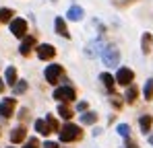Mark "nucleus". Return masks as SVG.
<instances>
[{"label": "nucleus", "instance_id": "nucleus-1", "mask_svg": "<svg viewBox=\"0 0 153 148\" xmlns=\"http://www.w3.org/2000/svg\"><path fill=\"white\" fill-rule=\"evenodd\" d=\"M58 134H60V142H75L81 138V127L75 123H66V125H62V130Z\"/></svg>", "mask_w": 153, "mask_h": 148}, {"label": "nucleus", "instance_id": "nucleus-2", "mask_svg": "<svg viewBox=\"0 0 153 148\" xmlns=\"http://www.w3.org/2000/svg\"><path fill=\"white\" fill-rule=\"evenodd\" d=\"M102 60L105 66H118L120 64V49H116L114 45H108L105 49H102Z\"/></svg>", "mask_w": 153, "mask_h": 148}, {"label": "nucleus", "instance_id": "nucleus-3", "mask_svg": "<svg viewBox=\"0 0 153 148\" xmlns=\"http://www.w3.org/2000/svg\"><path fill=\"white\" fill-rule=\"evenodd\" d=\"M76 93L73 86H58L56 91H54V99L56 101H60V103H68V101H75Z\"/></svg>", "mask_w": 153, "mask_h": 148}, {"label": "nucleus", "instance_id": "nucleus-4", "mask_svg": "<svg viewBox=\"0 0 153 148\" xmlns=\"http://www.w3.org/2000/svg\"><path fill=\"white\" fill-rule=\"evenodd\" d=\"M116 82L118 84H122V86H130V82L134 80V72L130 70V68H124V66H120V70L116 72Z\"/></svg>", "mask_w": 153, "mask_h": 148}, {"label": "nucleus", "instance_id": "nucleus-5", "mask_svg": "<svg viewBox=\"0 0 153 148\" xmlns=\"http://www.w3.org/2000/svg\"><path fill=\"white\" fill-rule=\"evenodd\" d=\"M46 80L50 82V84H56L58 80H60V76H62V66L60 64H50V66H46Z\"/></svg>", "mask_w": 153, "mask_h": 148}, {"label": "nucleus", "instance_id": "nucleus-6", "mask_svg": "<svg viewBox=\"0 0 153 148\" xmlns=\"http://www.w3.org/2000/svg\"><path fill=\"white\" fill-rule=\"evenodd\" d=\"M15 107H17V101H15L13 97L2 99V103H0V117H4V119L13 117V111H15Z\"/></svg>", "mask_w": 153, "mask_h": 148}, {"label": "nucleus", "instance_id": "nucleus-7", "mask_svg": "<svg viewBox=\"0 0 153 148\" xmlns=\"http://www.w3.org/2000/svg\"><path fill=\"white\" fill-rule=\"evenodd\" d=\"M10 33H13L15 37H25L27 21L25 19H13V21H10Z\"/></svg>", "mask_w": 153, "mask_h": 148}, {"label": "nucleus", "instance_id": "nucleus-8", "mask_svg": "<svg viewBox=\"0 0 153 148\" xmlns=\"http://www.w3.org/2000/svg\"><path fill=\"white\" fill-rule=\"evenodd\" d=\"M54 53H56V49L52 48L50 43H42L37 48V58L39 60H50V58H54Z\"/></svg>", "mask_w": 153, "mask_h": 148}, {"label": "nucleus", "instance_id": "nucleus-9", "mask_svg": "<svg viewBox=\"0 0 153 148\" xmlns=\"http://www.w3.org/2000/svg\"><path fill=\"white\" fill-rule=\"evenodd\" d=\"M27 138V134H25V127L23 125H19V127H15L13 132H10V142L13 144H19V142H23Z\"/></svg>", "mask_w": 153, "mask_h": 148}, {"label": "nucleus", "instance_id": "nucleus-10", "mask_svg": "<svg viewBox=\"0 0 153 148\" xmlns=\"http://www.w3.org/2000/svg\"><path fill=\"white\" fill-rule=\"evenodd\" d=\"M54 27H56V33H58V35H62V37H71V33H68L66 23H64L62 17H56V19H54Z\"/></svg>", "mask_w": 153, "mask_h": 148}, {"label": "nucleus", "instance_id": "nucleus-11", "mask_svg": "<svg viewBox=\"0 0 153 148\" xmlns=\"http://www.w3.org/2000/svg\"><path fill=\"white\" fill-rule=\"evenodd\" d=\"M83 15H85V12H83V8H81V6H76V4H73V6L68 8V12H66V17H68L71 21H81V19H83Z\"/></svg>", "mask_w": 153, "mask_h": 148}, {"label": "nucleus", "instance_id": "nucleus-12", "mask_svg": "<svg viewBox=\"0 0 153 148\" xmlns=\"http://www.w3.org/2000/svg\"><path fill=\"white\" fill-rule=\"evenodd\" d=\"M100 48H102V41H100V39H95V41H91V43L85 48V53H87L89 58H95V56L100 53Z\"/></svg>", "mask_w": 153, "mask_h": 148}, {"label": "nucleus", "instance_id": "nucleus-13", "mask_svg": "<svg viewBox=\"0 0 153 148\" xmlns=\"http://www.w3.org/2000/svg\"><path fill=\"white\" fill-rule=\"evenodd\" d=\"M139 123H141V130H143L145 134H149V132H151V125H153V115H141Z\"/></svg>", "mask_w": 153, "mask_h": 148}, {"label": "nucleus", "instance_id": "nucleus-14", "mask_svg": "<svg viewBox=\"0 0 153 148\" xmlns=\"http://www.w3.org/2000/svg\"><path fill=\"white\" fill-rule=\"evenodd\" d=\"M4 80H6V84L15 86V82H17V70H15V66H8V68H6V72H4Z\"/></svg>", "mask_w": 153, "mask_h": 148}, {"label": "nucleus", "instance_id": "nucleus-15", "mask_svg": "<svg viewBox=\"0 0 153 148\" xmlns=\"http://www.w3.org/2000/svg\"><path fill=\"white\" fill-rule=\"evenodd\" d=\"M33 45H35V37H25V39H23V43H21V48H19V51H21L23 56H27V53L31 51Z\"/></svg>", "mask_w": 153, "mask_h": 148}, {"label": "nucleus", "instance_id": "nucleus-16", "mask_svg": "<svg viewBox=\"0 0 153 148\" xmlns=\"http://www.w3.org/2000/svg\"><path fill=\"white\" fill-rule=\"evenodd\" d=\"M151 33H143V37H141V45H143V53H149L151 51Z\"/></svg>", "mask_w": 153, "mask_h": 148}, {"label": "nucleus", "instance_id": "nucleus-17", "mask_svg": "<svg viewBox=\"0 0 153 148\" xmlns=\"http://www.w3.org/2000/svg\"><path fill=\"white\" fill-rule=\"evenodd\" d=\"M95 122H97V113H93V111H85L81 115V123H85V125H91Z\"/></svg>", "mask_w": 153, "mask_h": 148}, {"label": "nucleus", "instance_id": "nucleus-18", "mask_svg": "<svg viewBox=\"0 0 153 148\" xmlns=\"http://www.w3.org/2000/svg\"><path fill=\"white\" fill-rule=\"evenodd\" d=\"M35 132L42 134V136H48V134H50V127H48L46 119H37V122H35Z\"/></svg>", "mask_w": 153, "mask_h": 148}, {"label": "nucleus", "instance_id": "nucleus-19", "mask_svg": "<svg viewBox=\"0 0 153 148\" xmlns=\"http://www.w3.org/2000/svg\"><path fill=\"white\" fill-rule=\"evenodd\" d=\"M100 80H102L103 84H105V89H108V91H112V89H114V82H116V78H114L112 74L103 72L102 76H100Z\"/></svg>", "mask_w": 153, "mask_h": 148}, {"label": "nucleus", "instance_id": "nucleus-20", "mask_svg": "<svg viewBox=\"0 0 153 148\" xmlns=\"http://www.w3.org/2000/svg\"><path fill=\"white\" fill-rule=\"evenodd\" d=\"M58 113H60V117H64V119H71V117H73V111H71L64 103L58 105Z\"/></svg>", "mask_w": 153, "mask_h": 148}, {"label": "nucleus", "instance_id": "nucleus-21", "mask_svg": "<svg viewBox=\"0 0 153 148\" xmlns=\"http://www.w3.org/2000/svg\"><path fill=\"white\" fill-rule=\"evenodd\" d=\"M143 95H145V99H147V101H151V99H153V78H149V80H147Z\"/></svg>", "mask_w": 153, "mask_h": 148}, {"label": "nucleus", "instance_id": "nucleus-22", "mask_svg": "<svg viewBox=\"0 0 153 148\" xmlns=\"http://www.w3.org/2000/svg\"><path fill=\"white\" fill-rule=\"evenodd\" d=\"M13 89H15L17 95H21V93H25V91H27V82H25V80H17Z\"/></svg>", "mask_w": 153, "mask_h": 148}, {"label": "nucleus", "instance_id": "nucleus-23", "mask_svg": "<svg viewBox=\"0 0 153 148\" xmlns=\"http://www.w3.org/2000/svg\"><path fill=\"white\" fill-rule=\"evenodd\" d=\"M116 132H118L122 138H128V136H130V127H128L126 123H120V125L116 127Z\"/></svg>", "mask_w": 153, "mask_h": 148}, {"label": "nucleus", "instance_id": "nucleus-24", "mask_svg": "<svg viewBox=\"0 0 153 148\" xmlns=\"http://www.w3.org/2000/svg\"><path fill=\"white\" fill-rule=\"evenodd\" d=\"M10 17H13L10 8H0V21H10Z\"/></svg>", "mask_w": 153, "mask_h": 148}, {"label": "nucleus", "instance_id": "nucleus-25", "mask_svg": "<svg viewBox=\"0 0 153 148\" xmlns=\"http://www.w3.org/2000/svg\"><path fill=\"white\" fill-rule=\"evenodd\" d=\"M46 123H48V127H50V134L58 130V122H56V119H54L52 115H48V117H46Z\"/></svg>", "mask_w": 153, "mask_h": 148}, {"label": "nucleus", "instance_id": "nucleus-26", "mask_svg": "<svg viewBox=\"0 0 153 148\" xmlns=\"http://www.w3.org/2000/svg\"><path fill=\"white\" fill-rule=\"evenodd\" d=\"M137 93H139V91H137V86H132V84H130V86H128V91H126V101L132 103L134 97H137Z\"/></svg>", "mask_w": 153, "mask_h": 148}, {"label": "nucleus", "instance_id": "nucleus-27", "mask_svg": "<svg viewBox=\"0 0 153 148\" xmlns=\"http://www.w3.org/2000/svg\"><path fill=\"white\" fill-rule=\"evenodd\" d=\"M25 148H39V142H37V138H29L27 140Z\"/></svg>", "mask_w": 153, "mask_h": 148}, {"label": "nucleus", "instance_id": "nucleus-28", "mask_svg": "<svg viewBox=\"0 0 153 148\" xmlns=\"http://www.w3.org/2000/svg\"><path fill=\"white\" fill-rule=\"evenodd\" d=\"M44 148H58V144H56V142H46Z\"/></svg>", "mask_w": 153, "mask_h": 148}, {"label": "nucleus", "instance_id": "nucleus-29", "mask_svg": "<svg viewBox=\"0 0 153 148\" xmlns=\"http://www.w3.org/2000/svg\"><path fill=\"white\" fill-rule=\"evenodd\" d=\"M76 109H79V111H85V109H87V103H79Z\"/></svg>", "mask_w": 153, "mask_h": 148}, {"label": "nucleus", "instance_id": "nucleus-30", "mask_svg": "<svg viewBox=\"0 0 153 148\" xmlns=\"http://www.w3.org/2000/svg\"><path fill=\"white\" fill-rule=\"evenodd\" d=\"M2 89H4V82H2V80H0V93H2Z\"/></svg>", "mask_w": 153, "mask_h": 148}, {"label": "nucleus", "instance_id": "nucleus-31", "mask_svg": "<svg viewBox=\"0 0 153 148\" xmlns=\"http://www.w3.org/2000/svg\"><path fill=\"white\" fill-rule=\"evenodd\" d=\"M149 142H151V146H153V136H149Z\"/></svg>", "mask_w": 153, "mask_h": 148}]
</instances>
